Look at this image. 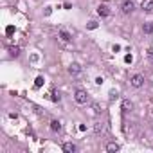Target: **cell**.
<instances>
[{"instance_id": "cell-1", "label": "cell", "mask_w": 153, "mask_h": 153, "mask_svg": "<svg viewBox=\"0 0 153 153\" xmlns=\"http://www.w3.org/2000/svg\"><path fill=\"white\" fill-rule=\"evenodd\" d=\"M121 9H123V13H124V15H132V13L135 11V4H133V0H124L123 6H121Z\"/></svg>"}, {"instance_id": "cell-2", "label": "cell", "mask_w": 153, "mask_h": 153, "mask_svg": "<svg viewBox=\"0 0 153 153\" xmlns=\"http://www.w3.org/2000/svg\"><path fill=\"white\" fill-rule=\"evenodd\" d=\"M130 83H132L133 88H141V86L144 85V76H142V74H135V76H132Z\"/></svg>"}, {"instance_id": "cell-3", "label": "cell", "mask_w": 153, "mask_h": 153, "mask_svg": "<svg viewBox=\"0 0 153 153\" xmlns=\"http://www.w3.org/2000/svg\"><path fill=\"white\" fill-rule=\"evenodd\" d=\"M74 99H76L79 104H85L86 101H88V94H86L85 90H76V94H74Z\"/></svg>"}, {"instance_id": "cell-4", "label": "cell", "mask_w": 153, "mask_h": 153, "mask_svg": "<svg viewBox=\"0 0 153 153\" xmlns=\"http://www.w3.org/2000/svg\"><path fill=\"white\" fill-rule=\"evenodd\" d=\"M58 38H59V41H61V43H69V41L72 40L70 33H69V31H65V29H61V31L58 33Z\"/></svg>"}, {"instance_id": "cell-5", "label": "cell", "mask_w": 153, "mask_h": 153, "mask_svg": "<svg viewBox=\"0 0 153 153\" xmlns=\"http://www.w3.org/2000/svg\"><path fill=\"white\" fill-rule=\"evenodd\" d=\"M141 9L146 11V13H151L153 11V0H142V2H141Z\"/></svg>"}, {"instance_id": "cell-6", "label": "cell", "mask_w": 153, "mask_h": 153, "mask_svg": "<svg viewBox=\"0 0 153 153\" xmlns=\"http://www.w3.org/2000/svg\"><path fill=\"white\" fill-rule=\"evenodd\" d=\"M63 151H65V153H76V151H78V146H76L74 142H65V144H63Z\"/></svg>"}, {"instance_id": "cell-7", "label": "cell", "mask_w": 153, "mask_h": 153, "mask_svg": "<svg viewBox=\"0 0 153 153\" xmlns=\"http://www.w3.org/2000/svg\"><path fill=\"white\" fill-rule=\"evenodd\" d=\"M97 15H99V16H103V18H106V16H110V9H108V6L101 4V6L97 7Z\"/></svg>"}, {"instance_id": "cell-8", "label": "cell", "mask_w": 153, "mask_h": 153, "mask_svg": "<svg viewBox=\"0 0 153 153\" xmlns=\"http://www.w3.org/2000/svg\"><path fill=\"white\" fill-rule=\"evenodd\" d=\"M121 106H123V112H124V114H126V112H132V110H133V103L130 101V99H124Z\"/></svg>"}, {"instance_id": "cell-9", "label": "cell", "mask_w": 153, "mask_h": 153, "mask_svg": "<svg viewBox=\"0 0 153 153\" xmlns=\"http://www.w3.org/2000/svg\"><path fill=\"white\" fill-rule=\"evenodd\" d=\"M119 149H121V146H119L117 142H108V144H106V151H108V153H117Z\"/></svg>"}, {"instance_id": "cell-10", "label": "cell", "mask_w": 153, "mask_h": 153, "mask_svg": "<svg viewBox=\"0 0 153 153\" xmlns=\"http://www.w3.org/2000/svg\"><path fill=\"white\" fill-rule=\"evenodd\" d=\"M69 72H70V74H79V72H81V67H79V63H70V67H69Z\"/></svg>"}, {"instance_id": "cell-11", "label": "cell", "mask_w": 153, "mask_h": 153, "mask_svg": "<svg viewBox=\"0 0 153 153\" xmlns=\"http://www.w3.org/2000/svg\"><path fill=\"white\" fill-rule=\"evenodd\" d=\"M51 130L52 132H61V123L59 121H51Z\"/></svg>"}, {"instance_id": "cell-12", "label": "cell", "mask_w": 153, "mask_h": 153, "mask_svg": "<svg viewBox=\"0 0 153 153\" xmlns=\"http://www.w3.org/2000/svg\"><path fill=\"white\" fill-rule=\"evenodd\" d=\"M142 31H144L146 34H151V33H153V24H151V22H146V24L142 25Z\"/></svg>"}, {"instance_id": "cell-13", "label": "cell", "mask_w": 153, "mask_h": 153, "mask_svg": "<svg viewBox=\"0 0 153 153\" xmlns=\"http://www.w3.org/2000/svg\"><path fill=\"white\" fill-rule=\"evenodd\" d=\"M9 54H11V56H15V58H18V56H20V47L11 45V47H9Z\"/></svg>"}, {"instance_id": "cell-14", "label": "cell", "mask_w": 153, "mask_h": 153, "mask_svg": "<svg viewBox=\"0 0 153 153\" xmlns=\"http://www.w3.org/2000/svg\"><path fill=\"white\" fill-rule=\"evenodd\" d=\"M104 132V124L103 123H96V133H103Z\"/></svg>"}, {"instance_id": "cell-15", "label": "cell", "mask_w": 153, "mask_h": 153, "mask_svg": "<svg viewBox=\"0 0 153 153\" xmlns=\"http://www.w3.org/2000/svg\"><path fill=\"white\" fill-rule=\"evenodd\" d=\"M43 81H45V79H43V78H41V76H38V78H36V79H34V86H36V88H40V86H41V85H43Z\"/></svg>"}, {"instance_id": "cell-16", "label": "cell", "mask_w": 153, "mask_h": 153, "mask_svg": "<svg viewBox=\"0 0 153 153\" xmlns=\"http://www.w3.org/2000/svg\"><path fill=\"white\" fill-rule=\"evenodd\" d=\"M86 29H90V31H94V29H97V22H88V24H86Z\"/></svg>"}, {"instance_id": "cell-17", "label": "cell", "mask_w": 153, "mask_h": 153, "mask_svg": "<svg viewBox=\"0 0 153 153\" xmlns=\"http://www.w3.org/2000/svg\"><path fill=\"white\" fill-rule=\"evenodd\" d=\"M59 99H61V96H59L58 92H54V90H52V101H54V103H58Z\"/></svg>"}, {"instance_id": "cell-18", "label": "cell", "mask_w": 153, "mask_h": 153, "mask_svg": "<svg viewBox=\"0 0 153 153\" xmlns=\"http://www.w3.org/2000/svg\"><path fill=\"white\" fill-rule=\"evenodd\" d=\"M124 61H126V63L130 65V63L133 61V56H132V54H126V56H124Z\"/></svg>"}, {"instance_id": "cell-19", "label": "cell", "mask_w": 153, "mask_h": 153, "mask_svg": "<svg viewBox=\"0 0 153 153\" xmlns=\"http://www.w3.org/2000/svg\"><path fill=\"white\" fill-rule=\"evenodd\" d=\"M92 108H94V112H97V114L101 112V106H99L97 103H94V104H92Z\"/></svg>"}, {"instance_id": "cell-20", "label": "cell", "mask_w": 153, "mask_h": 153, "mask_svg": "<svg viewBox=\"0 0 153 153\" xmlns=\"http://www.w3.org/2000/svg\"><path fill=\"white\" fill-rule=\"evenodd\" d=\"M6 33H7V34H13V33H15V27H11V25H9V27L6 29Z\"/></svg>"}, {"instance_id": "cell-21", "label": "cell", "mask_w": 153, "mask_h": 153, "mask_svg": "<svg viewBox=\"0 0 153 153\" xmlns=\"http://www.w3.org/2000/svg\"><path fill=\"white\" fill-rule=\"evenodd\" d=\"M112 51H114V52H117V51H121V47H119V45H114V47H112Z\"/></svg>"}, {"instance_id": "cell-22", "label": "cell", "mask_w": 153, "mask_h": 153, "mask_svg": "<svg viewBox=\"0 0 153 153\" xmlns=\"http://www.w3.org/2000/svg\"><path fill=\"white\" fill-rule=\"evenodd\" d=\"M96 83L97 85H103V78H96Z\"/></svg>"}]
</instances>
